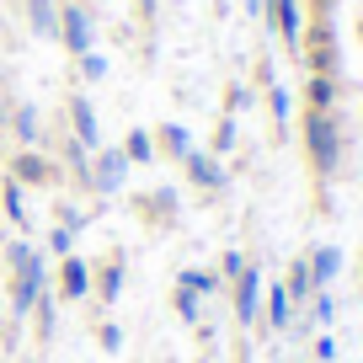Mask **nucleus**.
<instances>
[{"mask_svg":"<svg viewBox=\"0 0 363 363\" xmlns=\"http://www.w3.org/2000/svg\"><path fill=\"white\" fill-rule=\"evenodd\" d=\"M6 262H11V310L27 320L38 310V299H43V284H48L43 251H33L27 240H11V246H6Z\"/></svg>","mask_w":363,"mask_h":363,"instance_id":"obj_1","label":"nucleus"},{"mask_svg":"<svg viewBox=\"0 0 363 363\" xmlns=\"http://www.w3.org/2000/svg\"><path fill=\"white\" fill-rule=\"evenodd\" d=\"M305 155L315 166V177H337L342 166V128L331 113H310L305 107Z\"/></svg>","mask_w":363,"mask_h":363,"instance_id":"obj_2","label":"nucleus"},{"mask_svg":"<svg viewBox=\"0 0 363 363\" xmlns=\"http://www.w3.org/2000/svg\"><path fill=\"white\" fill-rule=\"evenodd\" d=\"M59 43H65L75 59H80V54H91V48H96V11L59 0Z\"/></svg>","mask_w":363,"mask_h":363,"instance_id":"obj_3","label":"nucleus"},{"mask_svg":"<svg viewBox=\"0 0 363 363\" xmlns=\"http://www.w3.org/2000/svg\"><path fill=\"white\" fill-rule=\"evenodd\" d=\"M299 48H305L310 75H337V27H331V16H315V27L299 38Z\"/></svg>","mask_w":363,"mask_h":363,"instance_id":"obj_4","label":"nucleus"},{"mask_svg":"<svg viewBox=\"0 0 363 363\" xmlns=\"http://www.w3.org/2000/svg\"><path fill=\"white\" fill-rule=\"evenodd\" d=\"M128 171L134 166H128V155L118 145L113 150H91V187H96V193H118L128 182Z\"/></svg>","mask_w":363,"mask_h":363,"instance_id":"obj_5","label":"nucleus"},{"mask_svg":"<svg viewBox=\"0 0 363 363\" xmlns=\"http://www.w3.org/2000/svg\"><path fill=\"white\" fill-rule=\"evenodd\" d=\"M69 139H75L80 150H102V123H96V107H91V96H69Z\"/></svg>","mask_w":363,"mask_h":363,"instance_id":"obj_6","label":"nucleus"},{"mask_svg":"<svg viewBox=\"0 0 363 363\" xmlns=\"http://www.w3.org/2000/svg\"><path fill=\"white\" fill-rule=\"evenodd\" d=\"M257 315H262V267L246 262L235 278V320L240 326H257Z\"/></svg>","mask_w":363,"mask_h":363,"instance_id":"obj_7","label":"nucleus"},{"mask_svg":"<svg viewBox=\"0 0 363 363\" xmlns=\"http://www.w3.org/2000/svg\"><path fill=\"white\" fill-rule=\"evenodd\" d=\"M267 22L289 48H299V38H305V11H299V0H267Z\"/></svg>","mask_w":363,"mask_h":363,"instance_id":"obj_8","label":"nucleus"},{"mask_svg":"<svg viewBox=\"0 0 363 363\" xmlns=\"http://www.w3.org/2000/svg\"><path fill=\"white\" fill-rule=\"evenodd\" d=\"M182 166H187V177H193V187H203V193H219V187H225V166H219V155H208V150H193V155L182 160Z\"/></svg>","mask_w":363,"mask_h":363,"instance_id":"obj_9","label":"nucleus"},{"mask_svg":"<svg viewBox=\"0 0 363 363\" xmlns=\"http://www.w3.org/2000/svg\"><path fill=\"white\" fill-rule=\"evenodd\" d=\"M86 294H91V267L80 257H65V267H59V299L75 305V299H86Z\"/></svg>","mask_w":363,"mask_h":363,"instance_id":"obj_10","label":"nucleus"},{"mask_svg":"<svg viewBox=\"0 0 363 363\" xmlns=\"http://www.w3.org/2000/svg\"><path fill=\"white\" fill-rule=\"evenodd\" d=\"M11 182H22V187H43V182H54V166H48L38 150H22V155L11 160Z\"/></svg>","mask_w":363,"mask_h":363,"instance_id":"obj_11","label":"nucleus"},{"mask_svg":"<svg viewBox=\"0 0 363 363\" xmlns=\"http://www.w3.org/2000/svg\"><path fill=\"white\" fill-rule=\"evenodd\" d=\"M262 305H267V326H272V331H289V326H294V299H289L284 284L262 289Z\"/></svg>","mask_w":363,"mask_h":363,"instance_id":"obj_12","label":"nucleus"},{"mask_svg":"<svg viewBox=\"0 0 363 363\" xmlns=\"http://www.w3.org/2000/svg\"><path fill=\"white\" fill-rule=\"evenodd\" d=\"M27 6V27L38 38H59V0H22Z\"/></svg>","mask_w":363,"mask_h":363,"instance_id":"obj_13","label":"nucleus"},{"mask_svg":"<svg viewBox=\"0 0 363 363\" xmlns=\"http://www.w3.org/2000/svg\"><path fill=\"white\" fill-rule=\"evenodd\" d=\"M305 262H310V278H315V289H331V278L342 272V251H337V246H315Z\"/></svg>","mask_w":363,"mask_h":363,"instance_id":"obj_14","label":"nucleus"},{"mask_svg":"<svg viewBox=\"0 0 363 363\" xmlns=\"http://www.w3.org/2000/svg\"><path fill=\"white\" fill-rule=\"evenodd\" d=\"M305 102H310V113H331V107H337V75H310Z\"/></svg>","mask_w":363,"mask_h":363,"instance_id":"obj_15","label":"nucleus"},{"mask_svg":"<svg viewBox=\"0 0 363 363\" xmlns=\"http://www.w3.org/2000/svg\"><path fill=\"white\" fill-rule=\"evenodd\" d=\"M289 299H294V310L299 305H310V299H315V278H310V262L299 257V262H289Z\"/></svg>","mask_w":363,"mask_h":363,"instance_id":"obj_16","label":"nucleus"},{"mask_svg":"<svg viewBox=\"0 0 363 363\" xmlns=\"http://www.w3.org/2000/svg\"><path fill=\"white\" fill-rule=\"evenodd\" d=\"M155 134H160L155 145L166 150L171 160H187V155H193V150H198V145H193V134H187V128H182V123H160Z\"/></svg>","mask_w":363,"mask_h":363,"instance_id":"obj_17","label":"nucleus"},{"mask_svg":"<svg viewBox=\"0 0 363 363\" xmlns=\"http://www.w3.org/2000/svg\"><path fill=\"white\" fill-rule=\"evenodd\" d=\"M118 150L128 155V166H150V160H155V134H150V128H128V139Z\"/></svg>","mask_w":363,"mask_h":363,"instance_id":"obj_18","label":"nucleus"},{"mask_svg":"<svg viewBox=\"0 0 363 363\" xmlns=\"http://www.w3.org/2000/svg\"><path fill=\"white\" fill-rule=\"evenodd\" d=\"M11 134L22 139V150H33L43 139V123H38V107H16L11 113Z\"/></svg>","mask_w":363,"mask_h":363,"instance_id":"obj_19","label":"nucleus"},{"mask_svg":"<svg viewBox=\"0 0 363 363\" xmlns=\"http://www.w3.org/2000/svg\"><path fill=\"white\" fill-rule=\"evenodd\" d=\"M96 294H102L107 305H118V294H123V262H118V257L96 272Z\"/></svg>","mask_w":363,"mask_h":363,"instance_id":"obj_20","label":"nucleus"},{"mask_svg":"<svg viewBox=\"0 0 363 363\" xmlns=\"http://www.w3.org/2000/svg\"><path fill=\"white\" fill-rule=\"evenodd\" d=\"M177 289H193V294L203 299V294H214V289H219V278H214V272H203V267H182L177 272Z\"/></svg>","mask_w":363,"mask_h":363,"instance_id":"obj_21","label":"nucleus"},{"mask_svg":"<svg viewBox=\"0 0 363 363\" xmlns=\"http://www.w3.org/2000/svg\"><path fill=\"white\" fill-rule=\"evenodd\" d=\"M0 203H6V219L11 225H27V203H22V182L6 177V187H0Z\"/></svg>","mask_w":363,"mask_h":363,"instance_id":"obj_22","label":"nucleus"},{"mask_svg":"<svg viewBox=\"0 0 363 363\" xmlns=\"http://www.w3.org/2000/svg\"><path fill=\"white\" fill-rule=\"evenodd\" d=\"M267 107H272V123H278V134L289 128V113H294V96H289V86H267Z\"/></svg>","mask_w":363,"mask_h":363,"instance_id":"obj_23","label":"nucleus"},{"mask_svg":"<svg viewBox=\"0 0 363 363\" xmlns=\"http://www.w3.org/2000/svg\"><path fill=\"white\" fill-rule=\"evenodd\" d=\"M145 208L160 219V225H171V219H177V193H171V187H160V193L145 198Z\"/></svg>","mask_w":363,"mask_h":363,"instance_id":"obj_24","label":"nucleus"},{"mask_svg":"<svg viewBox=\"0 0 363 363\" xmlns=\"http://www.w3.org/2000/svg\"><path fill=\"white\" fill-rule=\"evenodd\" d=\"M310 320H315V326H331V320H337V299H331V289H315V299H310Z\"/></svg>","mask_w":363,"mask_h":363,"instance_id":"obj_25","label":"nucleus"},{"mask_svg":"<svg viewBox=\"0 0 363 363\" xmlns=\"http://www.w3.org/2000/svg\"><path fill=\"white\" fill-rule=\"evenodd\" d=\"M230 150H235V118H219V128H214V150H208V155H230Z\"/></svg>","mask_w":363,"mask_h":363,"instance_id":"obj_26","label":"nucleus"},{"mask_svg":"<svg viewBox=\"0 0 363 363\" xmlns=\"http://www.w3.org/2000/svg\"><path fill=\"white\" fill-rule=\"evenodd\" d=\"M107 69H113V65H107V54H96V48L80 54V75H86V80H107Z\"/></svg>","mask_w":363,"mask_h":363,"instance_id":"obj_27","label":"nucleus"},{"mask_svg":"<svg viewBox=\"0 0 363 363\" xmlns=\"http://www.w3.org/2000/svg\"><path fill=\"white\" fill-rule=\"evenodd\" d=\"M171 305H177V315L187 320V326H198V294H193V289H177V299H171Z\"/></svg>","mask_w":363,"mask_h":363,"instance_id":"obj_28","label":"nucleus"},{"mask_svg":"<svg viewBox=\"0 0 363 363\" xmlns=\"http://www.w3.org/2000/svg\"><path fill=\"white\" fill-rule=\"evenodd\" d=\"M69 246H75V230H69V225H54V235H48V251H54V257H69Z\"/></svg>","mask_w":363,"mask_h":363,"instance_id":"obj_29","label":"nucleus"},{"mask_svg":"<svg viewBox=\"0 0 363 363\" xmlns=\"http://www.w3.org/2000/svg\"><path fill=\"white\" fill-rule=\"evenodd\" d=\"M33 315H38V337H54V299H38V310H33Z\"/></svg>","mask_w":363,"mask_h":363,"instance_id":"obj_30","label":"nucleus"},{"mask_svg":"<svg viewBox=\"0 0 363 363\" xmlns=\"http://www.w3.org/2000/svg\"><path fill=\"white\" fill-rule=\"evenodd\" d=\"M96 342H102V352H118V347H123V326H118V320H107V326L96 331Z\"/></svg>","mask_w":363,"mask_h":363,"instance_id":"obj_31","label":"nucleus"},{"mask_svg":"<svg viewBox=\"0 0 363 363\" xmlns=\"http://www.w3.org/2000/svg\"><path fill=\"white\" fill-rule=\"evenodd\" d=\"M240 267H246V257H240V251H225V257H219V272H225L230 284L240 278Z\"/></svg>","mask_w":363,"mask_h":363,"instance_id":"obj_32","label":"nucleus"},{"mask_svg":"<svg viewBox=\"0 0 363 363\" xmlns=\"http://www.w3.org/2000/svg\"><path fill=\"white\" fill-rule=\"evenodd\" d=\"M315 358L320 363H337V337H331V331H320V337H315Z\"/></svg>","mask_w":363,"mask_h":363,"instance_id":"obj_33","label":"nucleus"},{"mask_svg":"<svg viewBox=\"0 0 363 363\" xmlns=\"http://www.w3.org/2000/svg\"><path fill=\"white\" fill-rule=\"evenodd\" d=\"M246 102H251V91H246V86H230V96H225V113L235 118V113H240Z\"/></svg>","mask_w":363,"mask_h":363,"instance_id":"obj_34","label":"nucleus"},{"mask_svg":"<svg viewBox=\"0 0 363 363\" xmlns=\"http://www.w3.org/2000/svg\"><path fill=\"white\" fill-rule=\"evenodd\" d=\"M246 11H251V16H262V22H267V0H246Z\"/></svg>","mask_w":363,"mask_h":363,"instance_id":"obj_35","label":"nucleus"},{"mask_svg":"<svg viewBox=\"0 0 363 363\" xmlns=\"http://www.w3.org/2000/svg\"><path fill=\"white\" fill-rule=\"evenodd\" d=\"M69 6H86V11H96V6H102V0H69Z\"/></svg>","mask_w":363,"mask_h":363,"instance_id":"obj_36","label":"nucleus"},{"mask_svg":"<svg viewBox=\"0 0 363 363\" xmlns=\"http://www.w3.org/2000/svg\"><path fill=\"white\" fill-rule=\"evenodd\" d=\"M331 6H342V0H320V16H331Z\"/></svg>","mask_w":363,"mask_h":363,"instance_id":"obj_37","label":"nucleus"},{"mask_svg":"<svg viewBox=\"0 0 363 363\" xmlns=\"http://www.w3.org/2000/svg\"><path fill=\"white\" fill-rule=\"evenodd\" d=\"M358 43H363V22H358Z\"/></svg>","mask_w":363,"mask_h":363,"instance_id":"obj_38","label":"nucleus"}]
</instances>
